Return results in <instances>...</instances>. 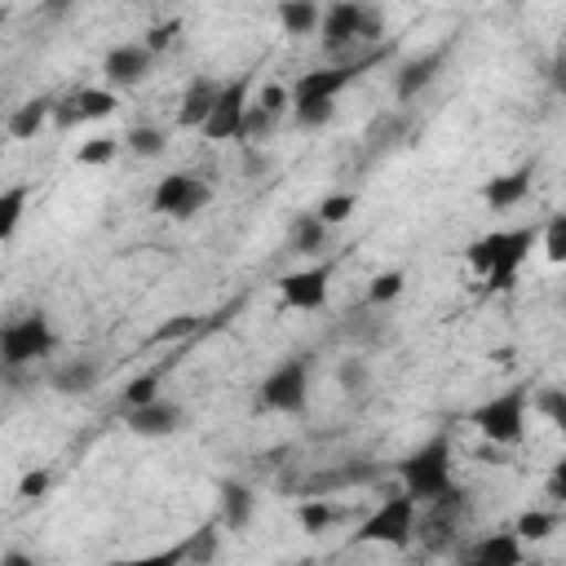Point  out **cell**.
Segmentation results:
<instances>
[{"instance_id":"cell-18","label":"cell","mask_w":566,"mask_h":566,"mask_svg":"<svg viewBox=\"0 0 566 566\" xmlns=\"http://www.w3.org/2000/svg\"><path fill=\"white\" fill-rule=\"evenodd\" d=\"M442 57H447V49H429V53H416V57H407L398 71H394V97L398 102H411V97H420L433 80H438V71H442Z\"/></svg>"},{"instance_id":"cell-17","label":"cell","mask_w":566,"mask_h":566,"mask_svg":"<svg viewBox=\"0 0 566 566\" xmlns=\"http://www.w3.org/2000/svg\"><path fill=\"white\" fill-rule=\"evenodd\" d=\"M97 380H102V363L88 358V354H71V358H62V363L49 367V389L53 394H66V398L93 394Z\"/></svg>"},{"instance_id":"cell-38","label":"cell","mask_w":566,"mask_h":566,"mask_svg":"<svg viewBox=\"0 0 566 566\" xmlns=\"http://www.w3.org/2000/svg\"><path fill=\"white\" fill-rule=\"evenodd\" d=\"M292 119H296L301 128H323V124L336 119V102H296V106H292Z\"/></svg>"},{"instance_id":"cell-10","label":"cell","mask_w":566,"mask_h":566,"mask_svg":"<svg viewBox=\"0 0 566 566\" xmlns=\"http://www.w3.org/2000/svg\"><path fill=\"white\" fill-rule=\"evenodd\" d=\"M212 203V186L199 177V172H168L155 181L150 190V208L159 217H172V221H190L199 217L203 208Z\"/></svg>"},{"instance_id":"cell-45","label":"cell","mask_w":566,"mask_h":566,"mask_svg":"<svg viewBox=\"0 0 566 566\" xmlns=\"http://www.w3.org/2000/svg\"><path fill=\"white\" fill-rule=\"evenodd\" d=\"M0 566H40V557H31L27 548H4L0 553Z\"/></svg>"},{"instance_id":"cell-37","label":"cell","mask_w":566,"mask_h":566,"mask_svg":"<svg viewBox=\"0 0 566 566\" xmlns=\"http://www.w3.org/2000/svg\"><path fill=\"white\" fill-rule=\"evenodd\" d=\"M531 407H535L544 420H553L557 429L566 424V389H557V385H544V389H535V394H531Z\"/></svg>"},{"instance_id":"cell-23","label":"cell","mask_w":566,"mask_h":566,"mask_svg":"<svg viewBox=\"0 0 566 566\" xmlns=\"http://www.w3.org/2000/svg\"><path fill=\"white\" fill-rule=\"evenodd\" d=\"M327 239H332V230L314 217V208L310 212H296L287 221V252H296V256H318L327 248Z\"/></svg>"},{"instance_id":"cell-44","label":"cell","mask_w":566,"mask_h":566,"mask_svg":"<svg viewBox=\"0 0 566 566\" xmlns=\"http://www.w3.org/2000/svg\"><path fill=\"white\" fill-rule=\"evenodd\" d=\"M548 500H553V504L566 500V464H557V469L548 473Z\"/></svg>"},{"instance_id":"cell-36","label":"cell","mask_w":566,"mask_h":566,"mask_svg":"<svg viewBox=\"0 0 566 566\" xmlns=\"http://www.w3.org/2000/svg\"><path fill=\"white\" fill-rule=\"evenodd\" d=\"M159 385H164V371H159V367H150V371L133 376V380L124 385V407H142V402L159 398Z\"/></svg>"},{"instance_id":"cell-14","label":"cell","mask_w":566,"mask_h":566,"mask_svg":"<svg viewBox=\"0 0 566 566\" xmlns=\"http://www.w3.org/2000/svg\"><path fill=\"white\" fill-rule=\"evenodd\" d=\"M150 66H155V53H150L142 40L115 44V49H106V57H102V71H106V88H111V93L142 84V80L150 75Z\"/></svg>"},{"instance_id":"cell-30","label":"cell","mask_w":566,"mask_h":566,"mask_svg":"<svg viewBox=\"0 0 566 566\" xmlns=\"http://www.w3.org/2000/svg\"><path fill=\"white\" fill-rule=\"evenodd\" d=\"M119 150H124V142L119 137H88L80 150H75V164L80 168H106V164H115L119 159Z\"/></svg>"},{"instance_id":"cell-19","label":"cell","mask_w":566,"mask_h":566,"mask_svg":"<svg viewBox=\"0 0 566 566\" xmlns=\"http://www.w3.org/2000/svg\"><path fill=\"white\" fill-rule=\"evenodd\" d=\"M531 181H535V168H531V164H522V168H513V172H500V177H491V181L482 186V203H486L491 212H509V208H517V203L531 195Z\"/></svg>"},{"instance_id":"cell-35","label":"cell","mask_w":566,"mask_h":566,"mask_svg":"<svg viewBox=\"0 0 566 566\" xmlns=\"http://www.w3.org/2000/svg\"><path fill=\"white\" fill-rule=\"evenodd\" d=\"M535 243H544V256L553 261V265H562L566 261V217L557 212V217H548L544 226H539V239Z\"/></svg>"},{"instance_id":"cell-4","label":"cell","mask_w":566,"mask_h":566,"mask_svg":"<svg viewBox=\"0 0 566 566\" xmlns=\"http://www.w3.org/2000/svg\"><path fill=\"white\" fill-rule=\"evenodd\" d=\"M473 500L464 486L442 491L438 500L416 509V539L424 544V553H455V544H464V517H469Z\"/></svg>"},{"instance_id":"cell-9","label":"cell","mask_w":566,"mask_h":566,"mask_svg":"<svg viewBox=\"0 0 566 566\" xmlns=\"http://www.w3.org/2000/svg\"><path fill=\"white\" fill-rule=\"evenodd\" d=\"M261 407L279 416H301L310 407V354H292L261 380Z\"/></svg>"},{"instance_id":"cell-16","label":"cell","mask_w":566,"mask_h":566,"mask_svg":"<svg viewBox=\"0 0 566 566\" xmlns=\"http://www.w3.org/2000/svg\"><path fill=\"white\" fill-rule=\"evenodd\" d=\"M119 106V97L111 88H75L71 97L53 102V124L57 128H75L84 119H111Z\"/></svg>"},{"instance_id":"cell-5","label":"cell","mask_w":566,"mask_h":566,"mask_svg":"<svg viewBox=\"0 0 566 566\" xmlns=\"http://www.w3.org/2000/svg\"><path fill=\"white\" fill-rule=\"evenodd\" d=\"M389 53H394V44H389V49L376 44V49H367V53H358V57H345V62H332V66L301 71L296 84H287L292 106H296V102H336V93H345L354 80H363V75H367L376 62H385Z\"/></svg>"},{"instance_id":"cell-46","label":"cell","mask_w":566,"mask_h":566,"mask_svg":"<svg viewBox=\"0 0 566 566\" xmlns=\"http://www.w3.org/2000/svg\"><path fill=\"white\" fill-rule=\"evenodd\" d=\"M517 566H548V562H535V557H522Z\"/></svg>"},{"instance_id":"cell-3","label":"cell","mask_w":566,"mask_h":566,"mask_svg":"<svg viewBox=\"0 0 566 566\" xmlns=\"http://www.w3.org/2000/svg\"><path fill=\"white\" fill-rule=\"evenodd\" d=\"M394 473H398V482H402V495H411L416 504L438 500L442 491L455 486V478H451V438H447V433L424 438L416 451H407V455L394 464Z\"/></svg>"},{"instance_id":"cell-43","label":"cell","mask_w":566,"mask_h":566,"mask_svg":"<svg viewBox=\"0 0 566 566\" xmlns=\"http://www.w3.org/2000/svg\"><path fill=\"white\" fill-rule=\"evenodd\" d=\"M172 35H181V18H168V22H159V27H150L142 44H146L150 53H164V49L172 44Z\"/></svg>"},{"instance_id":"cell-8","label":"cell","mask_w":566,"mask_h":566,"mask_svg":"<svg viewBox=\"0 0 566 566\" xmlns=\"http://www.w3.org/2000/svg\"><path fill=\"white\" fill-rule=\"evenodd\" d=\"M416 500L411 495H389L380 500L354 531V544H385V548H411L416 544Z\"/></svg>"},{"instance_id":"cell-13","label":"cell","mask_w":566,"mask_h":566,"mask_svg":"<svg viewBox=\"0 0 566 566\" xmlns=\"http://www.w3.org/2000/svg\"><path fill=\"white\" fill-rule=\"evenodd\" d=\"M522 557H526V548L509 526L504 531H486V535H478L469 544H455V562L460 566H517Z\"/></svg>"},{"instance_id":"cell-40","label":"cell","mask_w":566,"mask_h":566,"mask_svg":"<svg viewBox=\"0 0 566 566\" xmlns=\"http://www.w3.org/2000/svg\"><path fill=\"white\" fill-rule=\"evenodd\" d=\"M256 106H261V111H270L274 119H283V111H292V93H287V84H279V80H270V84L261 88V97H256Z\"/></svg>"},{"instance_id":"cell-42","label":"cell","mask_w":566,"mask_h":566,"mask_svg":"<svg viewBox=\"0 0 566 566\" xmlns=\"http://www.w3.org/2000/svg\"><path fill=\"white\" fill-rule=\"evenodd\" d=\"M190 332H199V314H172V318L155 332V340H186Z\"/></svg>"},{"instance_id":"cell-26","label":"cell","mask_w":566,"mask_h":566,"mask_svg":"<svg viewBox=\"0 0 566 566\" xmlns=\"http://www.w3.org/2000/svg\"><path fill=\"white\" fill-rule=\"evenodd\" d=\"M318 18H323V9L314 0H283L279 4V27L287 35H314L318 31Z\"/></svg>"},{"instance_id":"cell-6","label":"cell","mask_w":566,"mask_h":566,"mask_svg":"<svg viewBox=\"0 0 566 566\" xmlns=\"http://www.w3.org/2000/svg\"><path fill=\"white\" fill-rule=\"evenodd\" d=\"M526 407H531V389L526 385H509L504 394H495L482 407H473L469 424H478V433L491 447H517L526 438Z\"/></svg>"},{"instance_id":"cell-2","label":"cell","mask_w":566,"mask_h":566,"mask_svg":"<svg viewBox=\"0 0 566 566\" xmlns=\"http://www.w3.org/2000/svg\"><path fill=\"white\" fill-rule=\"evenodd\" d=\"M385 35V13L376 4H358V0H336L323 9L318 18V49L336 62L358 57L363 44H376Z\"/></svg>"},{"instance_id":"cell-31","label":"cell","mask_w":566,"mask_h":566,"mask_svg":"<svg viewBox=\"0 0 566 566\" xmlns=\"http://www.w3.org/2000/svg\"><path fill=\"white\" fill-rule=\"evenodd\" d=\"M402 292H407V274H402V270H380V274L367 283V305H371V310H385V305H394Z\"/></svg>"},{"instance_id":"cell-11","label":"cell","mask_w":566,"mask_h":566,"mask_svg":"<svg viewBox=\"0 0 566 566\" xmlns=\"http://www.w3.org/2000/svg\"><path fill=\"white\" fill-rule=\"evenodd\" d=\"M332 274H336V261H314L305 270H292L279 279V305L283 310H323L327 305V287H332Z\"/></svg>"},{"instance_id":"cell-1","label":"cell","mask_w":566,"mask_h":566,"mask_svg":"<svg viewBox=\"0 0 566 566\" xmlns=\"http://www.w3.org/2000/svg\"><path fill=\"white\" fill-rule=\"evenodd\" d=\"M539 239V226H513V230H486L464 248V265L486 279V287L509 292L517 283V270L526 265L531 248Z\"/></svg>"},{"instance_id":"cell-39","label":"cell","mask_w":566,"mask_h":566,"mask_svg":"<svg viewBox=\"0 0 566 566\" xmlns=\"http://www.w3.org/2000/svg\"><path fill=\"white\" fill-rule=\"evenodd\" d=\"M106 566H181V544L155 548V553H137V557H115Z\"/></svg>"},{"instance_id":"cell-27","label":"cell","mask_w":566,"mask_h":566,"mask_svg":"<svg viewBox=\"0 0 566 566\" xmlns=\"http://www.w3.org/2000/svg\"><path fill=\"white\" fill-rule=\"evenodd\" d=\"M336 517H340V504H332L327 495H305V500L296 504V522H301L305 535H323Z\"/></svg>"},{"instance_id":"cell-25","label":"cell","mask_w":566,"mask_h":566,"mask_svg":"<svg viewBox=\"0 0 566 566\" xmlns=\"http://www.w3.org/2000/svg\"><path fill=\"white\" fill-rule=\"evenodd\" d=\"M557 526H562V513H557V509H522L509 531H513L522 544H544Z\"/></svg>"},{"instance_id":"cell-12","label":"cell","mask_w":566,"mask_h":566,"mask_svg":"<svg viewBox=\"0 0 566 566\" xmlns=\"http://www.w3.org/2000/svg\"><path fill=\"white\" fill-rule=\"evenodd\" d=\"M243 111H248V75H234V80H221L217 97H212V111L203 119V137L208 142H239V124H243Z\"/></svg>"},{"instance_id":"cell-21","label":"cell","mask_w":566,"mask_h":566,"mask_svg":"<svg viewBox=\"0 0 566 566\" xmlns=\"http://www.w3.org/2000/svg\"><path fill=\"white\" fill-rule=\"evenodd\" d=\"M49 119H53V97H27V102H18V106L9 111L4 133H9L13 142H31L35 133H44Z\"/></svg>"},{"instance_id":"cell-7","label":"cell","mask_w":566,"mask_h":566,"mask_svg":"<svg viewBox=\"0 0 566 566\" xmlns=\"http://www.w3.org/2000/svg\"><path fill=\"white\" fill-rule=\"evenodd\" d=\"M53 349H57V332H53L49 314H40V310H31V314H22V318H13V323L0 327V363L9 371L35 367Z\"/></svg>"},{"instance_id":"cell-29","label":"cell","mask_w":566,"mask_h":566,"mask_svg":"<svg viewBox=\"0 0 566 566\" xmlns=\"http://www.w3.org/2000/svg\"><path fill=\"white\" fill-rule=\"evenodd\" d=\"M119 142H124V150H133L137 159H159V155L168 150V133L155 128V124H133Z\"/></svg>"},{"instance_id":"cell-32","label":"cell","mask_w":566,"mask_h":566,"mask_svg":"<svg viewBox=\"0 0 566 566\" xmlns=\"http://www.w3.org/2000/svg\"><path fill=\"white\" fill-rule=\"evenodd\" d=\"M336 385L345 389V394H363L367 385H371V367H367V354H345L340 363H336Z\"/></svg>"},{"instance_id":"cell-41","label":"cell","mask_w":566,"mask_h":566,"mask_svg":"<svg viewBox=\"0 0 566 566\" xmlns=\"http://www.w3.org/2000/svg\"><path fill=\"white\" fill-rule=\"evenodd\" d=\"M49 486H53V473H49V469H31V473H22V482H18V500H44Z\"/></svg>"},{"instance_id":"cell-24","label":"cell","mask_w":566,"mask_h":566,"mask_svg":"<svg viewBox=\"0 0 566 566\" xmlns=\"http://www.w3.org/2000/svg\"><path fill=\"white\" fill-rule=\"evenodd\" d=\"M221 557V522H203L181 539V566H212Z\"/></svg>"},{"instance_id":"cell-20","label":"cell","mask_w":566,"mask_h":566,"mask_svg":"<svg viewBox=\"0 0 566 566\" xmlns=\"http://www.w3.org/2000/svg\"><path fill=\"white\" fill-rule=\"evenodd\" d=\"M217 88H221V80H212V75H195L186 88H181V102H177V128H203V119H208V111H212V97H217Z\"/></svg>"},{"instance_id":"cell-28","label":"cell","mask_w":566,"mask_h":566,"mask_svg":"<svg viewBox=\"0 0 566 566\" xmlns=\"http://www.w3.org/2000/svg\"><path fill=\"white\" fill-rule=\"evenodd\" d=\"M27 199H31V186H27V181H18V186H4V190H0V243L18 234L22 212H27Z\"/></svg>"},{"instance_id":"cell-33","label":"cell","mask_w":566,"mask_h":566,"mask_svg":"<svg viewBox=\"0 0 566 566\" xmlns=\"http://www.w3.org/2000/svg\"><path fill=\"white\" fill-rule=\"evenodd\" d=\"M354 208H358V195H349V190H336V195H323V199H318L314 217H318V221L332 230V226L349 221V217H354Z\"/></svg>"},{"instance_id":"cell-15","label":"cell","mask_w":566,"mask_h":566,"mask_svg":"<svg viewBox=\"0 0 566 566\" xmlns=\"http://www.w3.org/2000/svg\"><path fill=\"white\" fill-rule=\"evenodd\" d=\"M124 424H128V433H137V438H168V433H177V429L186 424V407L159 394V398H150V402H142V407H128Z\"/></svg>"},{"instance_id":"cell-22","label":"cell","mask_w":566,"mask_h":566,"mask_svg":"<svg viewBox=\"0 0 566 566\" xmlns=\"http://www.w3.org/2000/svg\"><path fill=\"white\" fill-rule=\"evenodd\" d=\"M256 517V491L248 482H221V526L226 531H248Z\"/></svg>"},{"instance_id":"cell-34","label":"cell","mask_w":566,"mask_h":566,"mask_svg":"<svg viewBox=\"0 0 566 566\" xmlns=\"http://www.w3.org/2000/svg\"><path fill=\"white\" fill-rule=\"evenodd\" d=\"M274 124H279V119H274L270 111H261L256 102H248L243 124H239V142H243V146H256V142H265V137L274 133Z\"/></svg>"}]
</instances>
